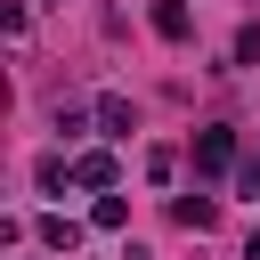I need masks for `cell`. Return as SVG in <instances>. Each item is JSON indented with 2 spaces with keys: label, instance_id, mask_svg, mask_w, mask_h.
<instances>
[{
  "label": "cell",
  "instance_id": "1",
  "mask_svg": "<svg viewBox=\"0 0 260 260\" xmlns=\"http://www.w3.org/2000/svg\"><path fill=\"white\" fill-rule=\"evenodd\" d=\"M195 171H203V179L244 171V162H236V130H219V122H211V130H195Z\"/></svg>",
  "mask_w": 260,
  "mask_h": 260
},
{
  "label": "cell",
  "instance_id": "2",
  "mask_svg": "<svg viewBox=\"0 0 260 260\" xmlns=\"http://www.w3.org/2000/svg\"><path fill=\"white\" fill-rule=\"evenodd\" d=\"M122 171H114V154H73V187H89V195H106Z\"/></svg>",
  "mask_w": 260,
  "mask_h": 260
},
{
  "label": "cell",
  "instance_id": "3",
  "mask_svg": "<svg viewBox=\"0 0 260 260\" xmlns=\"http://www.w3.org/2000/svg\"><path fill=\"white\" fill-rule=\"evenodd\" d=\"M98 130H106V138H130V130H138L130 98H114V89H106V98H98Z\"/></svg>",
  "mask_w": 260,
  "mask_h": 260
},
{
  "label": "cell",
  "instance_id": "4",
  "mask_svg": "<svg viewBox=\"0 0 260 260\" xmlns=\"http://www.w3.org/2000/svg\"><path fill=\"white\" fill-rule=\"evenodd\" d=\"M154 32H162V41H187V32H195L187 0H154Z\"/></svg>",
  "mask_w": 260,
  "mask_h": 260
},
{
  "label": "cell",
  "instance_id": "5",
  "mask_svg": "<svg viewBox=\"0 0 260 260\" xmlns=\"http://www.w3.org/2000/svg\"><path fill=\"white\" fill-rule=\"evenodd\" d=\"M171 219H179V228H195V236H203V228H211V219H219V203H211V195H179V203H171Z\"/></svg>",
  "mask_w": 260,
  "mask_h": 260
},
{
  "label": "cell",
  "instance_id": "6",
  "mask_svg": "<svg viewBox=\"0 0 260 260\" xmlns=\"http://www.w3.org/2000/svg\"><path fill=\"white\" fill-rule=\"evenodd\" d=\"M41 244H49V252H81V219L49 211V219H41Z\"/></svg>",
  "mask_w": 260,
  "mask_h": 260
},
{
  "label": "cell",
  "instance_id": "7",
  "mask_svg": "<svg viewBox=\"0 0 260 260\" xmlns=\"http://www.w3.org/2000/svg\"><path fill=\"white\" fill-rule=\"evenodd\" d=\"M32 179H41V195H65V179H73V162H65V154H41V162H32Z\"/></svg>",
  "mask_w": 260,
  "mask_h": 260
},
{
  "label": "cell",
  "instance_id": "8",
  "mask_svg": "<svg viewBox=\"0 0 260 260\" xmlns=\"http://www.w3.org/2000/svg\"><path fill=\"white\" fill-rule=\"evenodd\" d=\"M146 179L171 187V179H179V154H171V146H146Z\"/></svg>",
  "mask_w": 260,
  "mask_h": 260
},
{
  "label": "cell",
  "instance_id": "9",
  "mask_svg": "<svg viewBox=\"0 0 260 260\" xmlns=\"http://www.w3.org/2000/svg\"><path fill=\"white\" fill-rule=\"evenodd\" d=\"M122 219H130V203H122V195H98V211H89V228H106V236H114Z\"/></svg>",
  "mask_w": 260,
  "mask_h": 260
},
{
  "label": "cell",
  "instance_id": "10",
  "mask_svg": "<svg viewBox=\"0 0 260 260\" xmlns=\"http://www.w3.org/2000/svg\"><path fill=\"white\" fill-rule=\"evenodd\" d=\"M236 65H260V24H244V32H236Z\"/></svg>",
  "mask_w": 260,
  "mask_h": 260
},
{
  "label": "cell",
  "instance_id": "11",
  "mask_svg": "<svg viewBox=\"0 0 260 260\" xmlns=\"http://www.w3.org/2000/svg\"><path fill=\"white\" fill-rule=\"evenodd\" d=\"M244 260H260V228H252V244H244Z\"/></svg>",
  "mask_w": 260,
  "mask_h": 260
}]
</instances>
